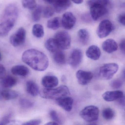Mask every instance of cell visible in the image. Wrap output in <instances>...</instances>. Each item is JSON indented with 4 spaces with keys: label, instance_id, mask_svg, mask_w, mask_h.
<instances>
[{
    "label": "cell",
    "instance_id": "6",
    "mask_svg": "<svg viewBox=\"0 0 125 125\" xmlns=\"http://www.w3.org/2000/svg\"><path fill=\"white\" fill-rule=\"evenodd\" d=\"M26 38V30L21 27L10 36V43L14 47L20 46L25 42Z\"/></svg>",
    "mask_w": 125,
    "mask_h": 125
},
{
    "label": "cell",
    "instance_id": "34",
    "mask_svg": "<svg viewBox=\"0 0 125 125\" xmlns=\"http://www.w3.org/2000/svg\"><path fill=\"white\" fill-rule=\"evenodd\" d=\"M55 10L53 8L50 6H47L43 10V16L45 18L52 17L54 13Z\"/></svg>",
    "mask_w": 125,
    "mask_h": 125
},
{
    "label": "cell",
    "instance_id": "27",
    "mask_svg": "<svg viewBox=\"0 0 125 125\" xmlns=\"http://www.w3.org/2000/svg\"><path fill=\"white\" fill-rule=\"evenodd\" d=\"M32 32L34 36L38 38H42L44 35V30L43 26L40 24H36L33 25Z\"/></svg>",
    "mask_w": 125,
    "mask_h": 125
},
{
    "label": "cell",
    "instance_id": "43",
    "mask_svg": "<svg viewBox=\"0 0 125 125\" xmlns=\"http://www.w3.org/2000/svg\"><path fill=\"white\" fill-rule=\"evenodd\" d=\"M44 1L49 4H53L55 0H44Z\"/></svg>",
    "mask_w": 125,
    "mask_h": 125
},
{
    "label": "cell",
    "instance_id": "28",
    "mask_svg": "<svg viewBox=\"0 0 125 125\" xmlns=\"http://www.w3.org/2000/svg\"><path fill=\"white\" fill-rule=\"evenodd\" d=\"M60 21L59 17H55L48 20L47 22V27L51 30H57L60 27Z\"/></svg>",
    "mask_w": 125,
    "mask_h": 125
},
{
    "label": "cell",
    "instance_id": "3",
    "mask_svg": "<svg viewBox=\"0 0 125 125\" xmlns=\"http://www.w3.org/2000/svg\"><path fill=\"white\" fill-rule=\"evenodd\" d=\"M118 66L117 63H106L99 67L96 70L95 76L99 79L108 80L112 78L117 73Z\"/></svg>",
    "mask_w": 125,
    "mask_h": 125
},
{
    "label": "cell",
    "instance_id": "18",
    "mask_svg": "<svg viewBox=\"0 0 125 125\" xmlns=\"http://www.w3.org/2000/svg\"><path fill=\"white\" fill-rule=\"evenodd\" d=\"M118 47L117 44L112 39H107L102 44L103 50L108 53H112L117 51Z\"/></svg>",
    "mask_w": 125,
    "mask_h": 125
},
{
    "label": "cell",
    "instance_id": "21",
    "mask_svg": "<svg viewBox=\"0 0 125 125\" xmlns=\"http://www.w3.org/2000/svg\"><path fill=\"white\" fill-rule=\"evenodd\" d=\"M19 96V93L15 91L6 90L0 92V99L8 101L15 99Z\"/></svg>",
    "mask_w": 125,
    "mask_h": 125
},
{
    "label": "cell",
    "instance_id": "13",
    "mask_svg": "<svg viewBox=\"0 0 125 125\" xmlns=\"http://www.w3.org/2000/svg\"><path fill=\"white\" fill-rule=\"evenodd\" d=\"M16 21L6 20L0 24V37H3L8 35L13 27Z\"/></svg>",
    "mask_w": 125,
    "mask_h": 125
},
{
    "label": "cell",
    "instance_id": "24",
    "mask_svg": "<svg viewBox=\"0 0 125 125\" xmlns=\"http://www.w3.org/2000/svg\"><path fill=\"white\" fill-rule=\"evenodd\" d=\"M78 36L79 40L81 44L83 45L87 44L89 40V33L87 30L82 29L78 31Z\"/></svg>",
    "mask_w": 125,
    "mask_h": 125
},
{
    "label": "cell",
    "instance_id": "7",
    "mask_svg": "<svg viewBox=\"0 0 125 125\" xmlns=\"http://www.w3.org/2000/svg\"><path fill=\"white\" fill-rule=\"evenodd\" d=\"M114 26L110 21L108 20H102L97 28L96 33L99 38H103L108 36L113 30Z\"/></svg>",
    "mask_w": 125,
    "mask_h": 125
},
{
    "label": "cell",
    "instance_id": "1",
    "mask_svg": "<svg viewBox=\"0 0 125 125\" xmlns=\"http://www.w3.org/2000/svg\"><path fill=\"white\" fill-rule=\"evenodd\" d=\"M22 60L31 68L38 71H43L49 66L47 56L37 50L31 49L25 51L22 54Z\"/></svg>",
    "mask_w": 125,
    "mask_h": 125
},
{
    "label": "cell",
    "instance_id": "36",
    "mask_svg": "<svg viewBox=\"0 0 125 125\" xmlns=\"http://www.w3.org/2000/svg\"><path fill=\"white\" fill-rule=\"evenodd\" d=\"M12 117V114L10 113L5 115L0 120V125L9 124L11 121V118Z\"/></svg>",
    "mask_w": 125,
    "mask_h": 125
},
{
    "label": "cell",
    "instance_id": "45",
    "mask_svg": "<svg viewBox=\"0 0 125 125\" xmlns=\"http://www.w3.org/2000/svg\"><path fill=\"white\" fill-rule=\"evenodd\" d=\"M1 58H2V55H1V53L0 52V61L1 60Z\"/></svg>",
    "mask_w": 125,
    "mask_h": 125
},
{
    "label": "cell",
    "instance_id": "33",
    "mask_svg": "<svg viewBox=\"0 0 125 125\" xmlns=\"http://www.w3.org/2000/svg\"><path fill=\"white\" fill-rule=\"evenodd\" d=\"M109 0H89L87 3L89 7L94 5L102 6L106 7L109 3Z\"/></svg>",
    "mask_w": 125,
    "mask_h": 125
},
{
    "label": "cell",
    "instance_id": "8",
    "mask_svg": "<svg viewBox=\"0 0 125 125\" xmlns=\"http://www.w3.org/2000/svg\"><path fill=\"white\" fill-rule=\"evenodd\" d=\"M90 7L91 16L94 21H97L106 15L108 12L107 9L105 6L94 5Z\"/></svg>",
    "mask_w": 125,
    "mask_h": 125
},
{
    "label": "cell",
    "instance_id": "12",
    "mask_svg": "<svg viewBox=\"0 0 125 125\" xmlns=\"http://www.w3.org/2000/svg\"><path fill=\"white\" fill-rule=\"evenodd\" d=\"M19 10L17 6L11 4L6 6L4 11V17L5 20H10L16 21L18 16Z\"/></svg>",
    "mask_w": 125,
    "mask_h": 125
},
{
    "label": "cell",
    "instance_id": "42",
    "mask_svg": "<svg viewBox=\"0 0 125 125\" xmlns=\"http://www.w3.org/2000/svg\"><path fill=\"white\" fill-rule=\"evenodd\" d=\"M72 1L76 4H81L83 2V0H71Z\"/></svg>",
    "mask_w": 125,
    "mask_h": 125
},
{
    "label": "cell",
    "instance_id": "9",
    "mask_svg": "<svg viewBox=\"0 0 125 125\" xmlns=\"http://www.w3.org/2000/svg\"><path fill=\"white\" fill-rule=\"evenodd\" d=\"M76 22V17L71 12H66L63 15L61 24L65 29L71 30L74 27Z\"/></svg>",
    "mask_w": 125,
    "mask_h": 125
},
{
    "label": "cell",
    "instance_id": "44",
    "mask_svg": "<svg viewBox=\"0 0 125 125\" xmlns=\"http://www.w3.org/2000/svg\"><path fill=\"white\" fill-rule=\"evenodd\" d=\"M46 125H58L57 123H55V122H49L48 123H47L46 124Z\"/></svg>",
    "mask_w": 125,
    "mask_h": 125
},
{
    "label": "cell",
    "instance_id": "32",
    "mask_svg": "<svg viewBox=\"0 0 125 125\" xmlns=\"http://www.w3.org/2000/svg\"><path fill=\"white\" fill-rule=\"evenodd\" d=\"M19 104L21 107L24 109L31 108L34 105L33 102L25 98L21 99L19 101Z\"/></svg>",
    "mask_w": 125,
    "mask_h": 125
},
{
    "label": "cell",
    "instance_id": "26",
    "mask_svg": "<svg viewBox=\"0 0 125 125\" xmlns=\"http://www.w3.org/2000/svg\"><path fill=\"white\" fill-rule=\"evenodd\" d=\"M46 49L52 52H54L59 50V47L54 38H49L45 42Z\"/></svg>",
    "mask_w": 125,
    "mask_h": 125
},
{
    "label": "cell",
    "instance_id": "2",
    "mask_svg": "<svg viewBox=\"0 0 125 125\" xmlns=\"http://www.w3.org/2000/svg\"><path fill=\"white\" fill-rule=\"evenodd\" d=\"M41 97L47 99L56 100L70 94L69 89L65 85H61L56 88H45L39 92Z\"/></svg>",
    "mask_w": 125,
    "mask_h": 125
},
{
    "label": "cell",
    "instance_id": "17",
    "mask_svg": "<svg viewBox=\"0 0 125 125\" xmlns=\"http://www.w3.org/2000/svg\"><path fill=\"white\" fill-rule=\"evenodd\" d=\"M42 84L46 88H53L58 85V79L55 76H45L42 78Z\"/></svg>",
    "mask_w": 125,
    "mask_h": 125
},
{
    "label": "cell",
    "instance_id": "16",
    "mask_svg": "<svg viewBox=\"0 0 125 125\" xmlns=\"http://www.w3.org/2000/svg\"><path fill=\"white\" fill-rule=\"evenodd\" d=\"M54 10L58 13L63 12L71 5L70 0H55L54 3Z\"/></svg>",
    "mask_w": 125,
    "mask_h": 125
},
{
    "label": "cell",
    "instance_id": "38",
    "mask_svg": "<svg viewBox=\"0 0 125 125\" xmlns=\"http://www.w3.org/2000/svg\"><path fill=\"white\" fill-rule=\"evenodd\" d=\"M41 123V121L40 119H33L30 120L22 123L24 125H39Z\"/></svg>",
    "mask_w": 125,
    "mask_h": 125
},
{
    "label": "cell",
    "instance_id": "31",
    "mask_svg": "<svg viewBox=\"0 0 125 125\" xmlns=\"http://www.w3.org/2000/svg\"><path fill=\"white\" fill-rule=\"evenodd\" d=\"M102 115L104 119L109 120L114 118L115 115V112L111 108H105L102 111Z\"/></svg>",
    "mask_w": 125,
    "mask_h": 125
},
{
    "label": "cell",
    "instance_id": "25",
    "mask_svg": "<svg viewBox=\"0 0 125 125\" xmlns=\"http://www.w3.org/2000/svg\"><path fill=\"white\" fill-rule=\"evenodd\" d=\"M53 53V59L56 63L60 65H63L66 63L65 55L63 52L58 50Z\"/></svg>",
    "mask_w": 125,
    "mask_h": 125
},
{
    "label": "cell",
    "instance_id": "35",
    "mask_svg": "<svg viewBox=\"0 0 125 125\" xmlns=\"http://www.w3.org/2000/svg\"><path fill=\"white\" fill-rule=\"evenodd\" d=\"M50 115L54 122L57 123L58 124H62V120L55 110H52L50 111Z\"/></svg>",
    "mask_w": 125,
    "mask_h": 125
},
{
    "label": "cell",
    "instance_id": "39",
    "mask_svg": "<svg viewBox=\"0 0 125 125\" xmlns=\"http://www.w3.org/2000/svg\"><path fill=\"white\" fill-rule=\"evenodd\" d=\"M6 71L4 66L0 64V79L2 80L6 76Z\"/></svg>",
    "mask_w": 125,
    "mask_h": 125
},
{
    "label": "cell",
    "instance_id": "37",
    "mask_svg": "<svg viewBox=\"0 0 125 125\" xmlns=\"http://www.w3.org/2000/svg\"><path fill=\"white\" fill-rule=\"evenodd\" d=\"M122 85V82L119 80H115L112 82L111 86L113 89H118L120 88Z\"/></svg>",
    "mask_w": 125,
    "mask_h": 125
},
{
    "label": "cell",
    "instance_id": "5",
    "mask_svg": "<svg viewBox=\"0 0 125 125\" xmlns=\"http://www.w3.org/2000/svg\"><path fill=\"white\" fill-rule=\"evenodd\" d=\"M59 49L63 50L70 48L71 43V38L68 33L66 31H60L57 32L54 36Z\"/></svg>",
    "mask_w": 125,
    "mask_h": 125
},
{
    "label": "cell",
    "instance_id": "19",
    "mask_svg": "<svg viewBox=\"0 0 125 125\" xmlns=\"http://www.w3.org/2000/svg\"><path fill=\"white\" fill-rule=\"evenodd\" d=\"M86 55L88 58L94 60H97L101 56V50L97 46L92 45L89 47L87 50Z\"/></svg>",
    "mask_w": 125,
    "mask_h": 125
},
{
    "label": "cell",
    "instance_id": "11",
    "mask_svg": "<svg viewBox=\"0 0 125 125\" xmlns=\"http://www.w3.org/2000/svg\"><path fill=\"white\" fill-rule=\"evenodd\" d=\"M83 59V53L79 49H75L72 52L69 58V62L73 67H76L81 63Z\"/></svg>",
    "mask_w": 125,
    "mask_h": 125
},
{
    "label": "cell",
    "instance_id": "14",
    "mask_svg": "<svg viewBox=\"0 0 125 125\" xmlns=\"http://www.w3.org/2000/svg\"><path fill=\"white\" fill-rule=\"evenodd\" d=\"M124 97L123 93L119 90L106 91L102 95V98L107 102L119 100Z\"/></svg>",
    "mask_w": 125,
    "mask_h": 125
},
{
    "label": "cell",
    "instance_id": "20",
    "mask_svg": "<svg viewBox=\"0 0 125 125\" xmlns=\"http://www.w3.org/2000/svg\"><path fill=\"white\" fill-rule=\"evenodd\" d=\"M11 72L13 74L20 76L25 77L29 74V69L23 65H17L12 67Z\"/></svg>",
    "mask_w": 125,
    "mask_h": 125
},
{
    "label": "cell",
    "instance_id": "23",
    "mask_svg": "<svg viewBox=\"0 0 125 125\" xmlns=\"http://www.w3.org/2000/svg\"><path fill=\"white\" fill-rule=\"evenodd\" d=\"M2 85L6 88H10L15 86L17 83L16 79L11 76H6L2 79Z\"/></svg>",
    "mask_w": 125,
    "mask_h": 125
},
{
    "label": "cell",
    "instance_id": "22",
    "mask_svg": "<svg viewBox=\"0 0 125 125\" xmlns=\"http://www.w3.org/2000/svg\"><path fill=\"white\" fill-rule=\"evenodd\" d=\"M26 89L27 93L32 96H36L39 93L38 85L31 80L28 81L26 83Z\"/></svg>",
    "mask_w": 125,
    "mask_h": 125
},
{
    "label": "cell",
    "instance_id": "10",
    "mask_svg": "<svg viewBox=\"0 0 125 125\" xmlns=\"http://www.w3.org/2000/svg\"><path fill=\"white\" fill-rule=\"evenodd\" d=\"M76 76L77 81L80 84L86 85L92 80L93 77V74L90 72L80 70L77 71Z\"/></svg>",
    "mask_w": 125,
    "mask_h": 125
},
{
    "label": "cell",
    "instance_id": "41",
    "mask_svg": "<svg viewBox=\"0 0 125 125\" xmlns=\"http://www.w3.org/2000/svg\"><path fill=\"white\" fill-rule=\"evenodd\" d=\"M125 39H123L121 41L120 44V47L121 50L122 52L125 54Z\"/></svg>",
    "mask_w": 125,
    "mask_h": 125
},
{
    "label": "cell",
    "instance_id": "4",
    "mask_svg": "<svg viewBox=\"0 0 125 125\" xmlns=\"http://www.w3.org/2000/svg\"><path fill=\"white\" fill-rule=\"evenodd\" d=\"M81 117L86 122L91 123L98 120L99 110L97 107L93 105L85 107L80 113Z\"/></svg>",
    "mask_w": 125,
    "mask_h": 125
},
{
    "label": "cell",
    "instance_id": "29",
    "mask_svg": "<svg viewBox=\"0 0 125 125\" xmlns=\"http://www.w3.org/2000/svg\"><path fill=\"white\" fill-rule=\"evenodd\" d=\"M43 10V8L41 6H36L34 9L32 15V19L34 22H38L40 20Z\"/></svg>",
    "mask_w": 125,
    "mask_h": 125
},
{
    "label": "cell",
    "instance_id": "40",
    "mask_svg": "<svg viewBox=\"0 0 125 125\" xmlns=\"http://www.w3.org/2000/svg\"><path fill=\"white\" fill-rule=\"evenodd\" d=\"M118 22L123 26L125 25V13H122L118 16Z\"/></svg>",
    "mask_w": 125,
    "mask_h": 125
},
{
    "label": "cell",
    "instance_id": "30",
    "mask_svg": "<svg viewBox=\"0 0 125 125\" xmlns=\"http://www.w3.org/2000/svg\"><path fill=\"white\" fill-rule=\"evenodd\" d=\"M22 4L24 8L29 10H33L37 6L35 0H22Z\"/></svg>",
    "mask_w": 125,
    "mask_h": 125
},
{
    "label": "cell",
    "instance_id": "15",
    "mask_svg": "<svg viewBox=\"0 0 125 125\" xmlns=\"http://www.w3.org/2000/svg\"><path fill=\"white\" fill-rule=\"evenodd\" d=\"M57 104L67 112H70L73 107V100L71 97L65 96L56 100Z\"/></svg>",
    "mask_w": 125,
    "mask_h": 125
}]
</instances>
